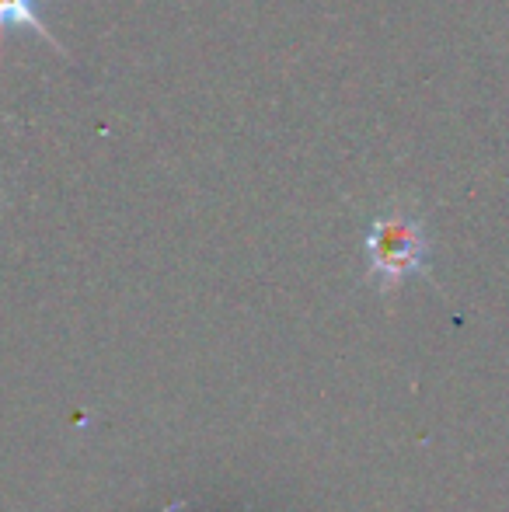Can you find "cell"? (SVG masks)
Masks as SVG:
<instances>
[{
    "label": "cell",
    "mask_w": 509,
    "mask_h": 512,
    "mask_svg": "<svg viewBox=\"0 0 509 512\" xmlns=\"http://www.w3.org/2000/svg\"><path fill=\"white\" fill-rule=\"evenodd\" d=\"M367 258L370 276L381 286H398L401 279L426 269L429 241L422 223L405 209L381 213L367 230Z\"/></svg>",
    "instance_id": "6da1fadb"
},
{
    "label": "cell",
    "mask_w": 509,
    "mask_h": 512,
    "mask_svg": "<svg viewBox=\"0 0 509 512\" xmlns=\"http://www.w3.org/2000/svg\"><path fill=\"white\" fill-rule=\"evenodd\" d=\"M35 7H39V0H0V32H4V28H32L35 35H42L46 42H53V46L63 53V46L53 39V32L42 25V18H39Z\"/></svg>",
    "instance_id": "7a4b0ae2"
}]
</instances>
